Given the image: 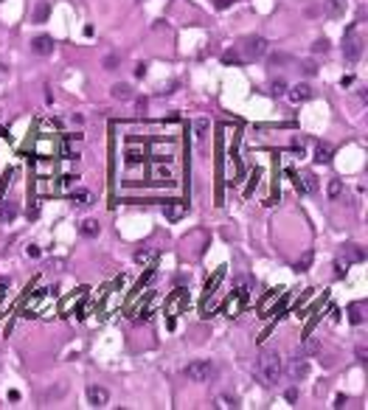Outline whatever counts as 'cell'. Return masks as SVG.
<instances>
[{"label":"cell","instance_id":"obj_1","mask_svg":"<svg viewBox=\"0 0 368 410\" xmlns=\"http://www.w3.org/2000/svg\"><path fill=\"white\" fill-rule=\"evenodd\" d=\"M253 374L259 376L264 385H276V382H278V376L284 374V363H281L278 351H264L262 357L256 360Z\"/></svg>","mask_w":368,"mask_h":410},{"label":"cell","instance_id":"obj_2","mask_svg":"<svg viewBox=\"0 0 368 410\" xmlns=\"http://www.w3.org/2000/svg\"><path fill=\"white\" fill-rule=\"evenodd\" d=\"M363 48H366V40L357 34V28L351 26L346 31V37H343V56H346V62H357L363 56Z\"/></svg>","mask_w":368,"mask_h":410},{"label":"cell","instance_id":"obj_3","mask_svg":"<svg viewBox=\"0 0 368 410\" xmlns=\"http://www.w3.org/2000/svg\"><path fill=\"white\" fill-rule=\"evenodd\" d=\"M214 374H217V365H214L211 360H194V363L185 365V376H188L191 382H208Z\"/></svg>","mask_w":368,"mask_h":410},{"label":"cell","instance_id":"obj_4","mask_svg":"<svg viewBox=\"0 0 368 410\" xmlns=\"http://www.w3.org/2000/svg\"><path fill=\"white\" fill-rule=\"evenodd\" d=\"M267 51H270V43H267L264 37H259V34L245 37V56L247 59H259V56H264Z\"/></svg>","mask_w":368,"mask_h":410},{"label":"cell","instance_id":"obj_5","mask_svg":"<svg viewBox=\"0 0 368 410\" xmlns=\"http://www.w3.org/2000/svg\"><path fill=\"white\" fill-rule=\"evenodd\" d=\"M88 402L93 408H107V402H110V391L101 388V385H88Z\"/></svg>","mask_w":368,"mask_h":410},{"label":"cell","instance_id":"obj_6","mask_svg":"<svg viewBox=\"0 0 368 410\" xmlns=\"http://www.w3.org/2000/svg\"><path fill=\"white\" fill-rule=\"evenodd\" d=\"M31 51H34L37 56H51L53 53V40L51 37H45V34L34 37V40H31Z\"/></svg>","mask_w":368,"mask_h":410},{"label":"cell","instance_id":"obj_7","mask_svg":"<svg viewBox=\"0 0 368 410\" xmlns=\"http://www.w3.org/2000/svg\"><path fill=\"white\" fill-rule=\"evenodd\" d=\"M343 259H346V264H360L366 262V250L360 244H346L343 247Z\"/></svg>","mask_w":368,"mask_h":410},{"label":"cell","instance_id":"obj_8","mask_svg":"<svg viewBox=\"0 0 368 410\" xmlns=\"http://www.w3.org/2000/svg\"><path fill=\"white\" fill-rule=\"evenodd\" d=\"M289 376L292 379H304V376L309 374V365H307V357H295V360H289Z\"/></svg>","mask_w":368,"mask_h":410},{"label":"cell","instance_id":"obj_9","mask_svg":"<svg viewBox=\"0 0 368 410\" xmlns=\"http://www.w3.org/2000/svg\"><path fill=\"white\" fill-rule=\"evenodd\" d=\"M307 98H312V88L304 85V82L289 90V101H292V104H301V101H307Z\"/></svg>","mask_w":368,"mask_h":410},{"label":"cell","instance_id":"obj_10","mask_svg":"<svg viewBox=\"0 0 368 410\" xmlns=\"http://www.w3.org/2000/svg\"><path fill=\"white\" fill-rule=\"evenodd\" d=\"M73 205H79V208H88V205H93V194L85 191V188H79V191H73Z\"/></svg>","mask_w":368,"mask_h":410},{"label":"cell","instance_id":"obj_11","mask_svg":"<svg viewBox=\"0 0 368 410\" xmlns=\"http://www.w3.org/2000/svg\"><path fill=\"white\" fill-rule=\"evenodd\" d=\"M323 3H326V14L329 17H340L346 11V0H323Z\"/></svg>","mask_w":368,"mask_h":410},{"label":"cell","instance_id":"obj_12","mask_svg":"<svg viewBox=\"0 0 368 410\" xmlns=\"http://www.w3.org/2000/svg\"><path fill=\"white\" fill-rule=\"evenodd\" d=\"M315 163H332V146H329V143H318Z\"/></svg>","mask_w":368,"mask_h":410},{"label":"cell","instance_id":"obj_13","mask_svg":"<svg viewBox=\"0 0 368 410\" xmlns=\"http://www.w3.org/2000/svg\"><path fill=\"white\" fill-rule=\"evenodd\" d=\"M48 14H51V3H48V0H40L37 9H34V23H45Z\"/></svg>","mask_w":368,"mask_h":410},{"label":"cell","instance_id":"obj_14","mask_svg":"<svg viewBox=\"0 0 368 410\" xmlns=\"http://www.w3.org/2000/svg\"><path fill=\"white\" fill-rule=\"evenodd\" d=\"M79 230H82V236L96 239V236H98V222H96V219H85V222L79 225Z\"/></svg>","mask_w":368,"mask_h":410},{"label":"cell","instance_id":"obj_15","mask_svg":"<svg viewBox=\"0 0 368 410\" xmlns=\"http://www.w3.org/2000/svg\"><path fill=\"white\" fill-rule=\"evenodd\" d=\"M321 351V343L318 340H304L298 346V357H309V354H318Z\"/></svg>","mask_w":368,"mask_h":410},{"label":"cell","instance_id":"obj_16","mask_svg":"<svg viewBox=\"0 0 368 410\" xmlns=\"http://www.w3.org/2000/svg\"><path fill=\"white\" fill-rule=\"evenodd\" d=\"M110 96L121 98V101H124V98L132 96V88H130V85H124V82H118V85H113V88H110Z\"/></svg>","mask_w":368,"mask_h":410},{"label":"cell","instance_id":"obj_17","mask_svg":"<svg viewBox=\"0 0 368 410\" xmlns=\"http://www.w3.org/2000/svg\"><path fill=\"white\" fill-rule=\"evenodd\" d=\"M14 217H17V208H14L11 202H0V219H3V222H11Z\"/></svg>","mask_w":368,"mask_h":410},{"label":"cell","instance_id":"obj_18","mask_svg":"<svg viewBox=\"0 0 368 410\" xmlns=\"http://www.w3.org/2000/svg\"><path fill=\"white\" fill-rule=\"evenodd\" d=\"M349 320L351 323H363V320H366V315H363V306H360V304H351L349 306Z\"/></svg>","mask_w":368,"mask_h":410},{"label":"cell","instance_id":"obj_19","mask_svg":"<svg viewBox=\"0 0 368 410\" xmlns=\"http://www.w3.org/2000/svg\"><path fill=\"white\" fill-rule=\"evenodd\" d=\"M270 93L273 96H284V93H287V82H284V79H276V82L270 85Z\"/></svg>","mask_w":368,"mask_h":410},{"label":"cell","instance_id":"obj_20","mask_svg":"<svg viewBox=\"0 0 368 410\" xmlns=\"http://www.w3.org/2000/svg\"><path fill=\"white\" fill-rule=\"evenodd\" d=\"M152 256H155V253H152L149 247H143V250H138V253H135V262H138V264H146V262H152Z\"/></svg>","mask_w":368,"mask_h":410},{"label":"cell","instance_id":"obj_21","mask_svg":"<svg viewBox=\"0 0 368 410\" xmlns=\"http://www.w3.org/2000/svg\"><path fill=\"white\" fill-rule=\"evenodd\" d=\"M340 194H343V183H340V180H332V183H329V197H332V200H337Z\"/></svg>","mask_w":368,"mask_h":410},{"label":"cell","instance_id":"obj_22","mask_svg":"<svg viewBox=\"0 0 368 410\" xmlns=\"http://www.w3.org/2000/svg\"><path fill=\"white\" fill-rule=\"evenodd\" d=\"M222 62H225V65H239V62H242V56H239V53H233V51H225V53H222Z\"/></svg>","mask_w":368,"mask_h":410},{"label":"cell","instance_id":"obj_23","mask_svg":"<svg viewBox=\"0 0 368 410\" xmlns=\"http://www.w3.org/2000/svg\"><path fill=\"white\" fill-rule=\"evenodd\" d=\"M208 127H211V121H208V118H200V121L194 124V130H197V135H200V138L205 135V132H208Z\"/></svg>","mask_w":368,"mask_h":410},{"label":"cell","instance_id":"obj_24","mask_svg":"<svg viewBox=\"0 0 368 410\" xmlns=\"http://www.w3.org/2000/svg\"><path fill=\"white\" fill-rule=\"evenodd\" d=\"M163 211H166L169 219H180V214H183V205H169V208H163Z\"/></svg>","mask_w":368,"mask_h":410},{"label":"cell","instance_id":"obj_25","mask_svg":"<svg viewBox=\"0 0 368 410\" xmlns=\"http://www.w3.org/2000/svg\"><path fill=\"white\" fill-rule=\"evenodd\" d=\"M312 51H315V53H326V51H329V40H326V37H323V40H318V43L312 45Z\"/></svg>","mask_w":368,"mask_h":410},{"label":"cell","instance_id":"obj_26","mask_svg":"<svg viewBox=\"0 0 368 410\" xmlns=\"http://www.w3.org/2000/svg\"><path fill=\"white\" fill-rule=\"evenodd\" d=\"M217 408H222V410H228V408H236V402H230L228 396H219V399H217Z\"/></svg>","mask_w":368,"mask_h":410},{"label":"cell","instance_id":"obj_27","mask_svg":"<svg viewBox=\"0 0 368 410\" xmlns=\"http://www.w3.org/2000/svg\"><path fill=\"white\" fill-rule=\"evenodd\" d=\"M104 68H107V70H115V68H118V56H115V53H110V56L104 59Z\"/></svg>","mask_w":368,"mask_h":410},{"label":"cell","instance_id":"obj_28","mask_svg":"<svg viewBox=\"0 0 368 410\" xmlns=\"http://www.w3.org/2000/svg\"><path fill=\"white\" fill-rule=\"evenodd\" d=\"M304 73H309V76H315V73H318L315 62H304Z\"/></svg>","mask_w":368,"mask_h":410},{"label":"cell","instance_id":"obj_29","mask_svg":"<svg viewBox=\"0 0 368 410\" xmlns=\"http://www.w3.org/2000/svg\"><path fill=\"white\" fill-rule=\"evenodd\" d=\"M214 6H217V9H230L233 0H214Z\"/></svg>","mask_w":368,"mask_h":410},{"label":"cell","instance_id":"obj_30","mask_svg":"<svg viewBox=\"0 0 368 410\" xmlns=\"http://www.w3.org/2000/svg\"><path fill=\"white\" fill-rule=\"evenodd\" d=\"M334 408H346V396H343V393L334 399Z\"/></svg>","mask_w":368,"mask_h":410},{"label":"cell","instance_id":"obj_31","mask_svg":"<svg viewBox=\"0 0 368 410\" xmlns=\"http://www.w3.org/2000/svg\"><path fill=\"white\" fill-rule=\"evenodd\" d=\"M287 399H289V402H295V399H298V393H295V388H289V391H287Z\"/></svg>","mask_w":368,"mask_h":410},{"label":"cell","instance_id":"obj_32","mask_svg":"<svg viewBox=\"0 0 368 410\" xmlns=\"http://www.w3.org/2000/svg\"><path fill=\"white\" fill-rule=\"evenodd\" d=\"M284 59H287V56H281V53H276V56H273L270 62H273V65H281V62H284Z\"/></svg>","mask_w":368,"mask_h":410},{"label":"cell","instance_id":"obj_33","mask_svg":"<svg viewBox=\"0 0 368 410\" xmlns=\"http://www.w3.org/2000/svg\"><path fill=\"white\" fill-rule=\"evenodd\" d=\"M143 73H146V65H138V68H135V76L140 79V76H143Z\"/></svg>","mask_w":368,"mask_h":410},{"label":"cell","instance_id":"obj_34","mask_svg":"<svg viewBox=\"0 0 368 410\" xmlns=\"http://www.w3.org/2000/svg\"><path fill=\"white\" fill-rule=\"evenodd\" d=\"M6 76V65H0V79Z\"/></svg>","mask_w":368,"mask_h":410}]
</instances>
